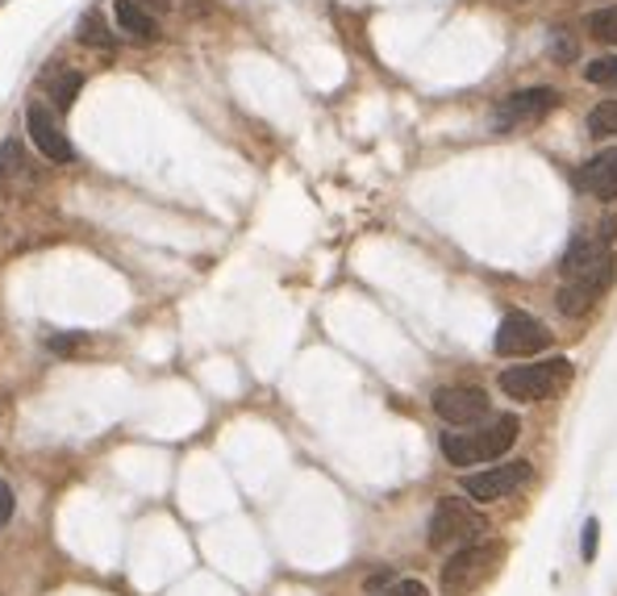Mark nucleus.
I'll list each match as a JSON object with an SVG mask.
<instances>
[{"label": "nucleus", "mask_w": 617, "mask_h": 596, "mask_svg": "<svg viewBox=\"0 0 617 596\" xmlns=\"http://www.w3.org/2000/svg\"><path fill=\"white\" fill-rule=\"evenodd\" d=\"M614 226H605V234H576L572 247L563 255V284H559V313L563 317H584L609 292L617 275V255H614Z\"/></svg>", "instance_id": "obj_1"}, {"label": "nucleus", "mask_w": 617, "mask_h": 596, "mask_svg": "<svg viewBox=\"0 0 617 596\" xmlns=\"http://www.w3.org/2000/svg\"><path fill=\"white\" fill-rule=\"evenodd\" d=\"M517 434H521L517 417L505 413V417H493L489 426H468V430H459V434H442V454L451 459L455 468L493 463V459H501V454L514 447Z\"/></svg>", "instance_id": "obj_2"}, {"label": "nucleus", "mask_w": 617, "mask_h": 596, "mask_svg": "<svg viewBox=\"0 0 617 596\" xmlns=\"http://www.w3.org/2000/svg\"><path fill=\"white\" fill-rule=\"evenodd\" d=\"M505 555V547L501 542H468V547H459L451 559H447V567H442V593L447 596H463L480 588L484 580L493 576V567L501 563Z\"/></svg>", "instance_id": "obj_3"}, {"label": "nucleus", "mask_w": 617, "mask_h": 596, "mask_svg": "<svg viewBox=\"0 0 617 596\" xmlns=\"http://www.w3.org/2000/svg\"><path fill=\"white\" fill-rule=\"evenodd\" d=\"M572 380V363L568 359H542V363H521V368L501 371V392L514 401H542L556 389H563Z\"/></svg>", "instance_id": "obj_4"}, {"label": "nucleus", "mask_w": 617, "mask_h": 596, "mask_svg": "<svg viewBox=\"0 0 617 596\" xmlns=\"http://www.w3.org/2000/svg\"><path fill=\"white\" fill-rule=\"evenodd\" d=\"M484 535V517L475 514L468 501L459 496H442L430 514V547L447 551V547H468Z\"/></svg>", "instance_id": "obj_5"}, {"label": "nucleus", "mask_w": 617, "mask_h": 596, "mask_svg": "<svg viewBox=\"0 0 617 596\" xmlns=\"http://www.w3.org/2000/svg\"><path fill=\"white\" fill-rule=\"evenodd\" d=\"M530 475L535 468L526 463V459H517V463H501V468H484V472L475 475H463V493L472 496V501H505V496H514L517 488H526L530 484Z\"/></svg>", "instance_id": "obj_6"}, {"label": "nucleus", "mask_w": 617, "mask_h": 596, "mask_svg": "<svg viewBox=\"0 0 617 596\" xmlns=\"http://www.w3.org/2000/svg\"><path fill=\"white\" fill-rule=\"evenodd\" d=\"M25 130H30L34 150H42L51 164H76V146H71V138L63 134L59 117H55L42 101L25 104Z\"/></svg>", "instance_id": "obj_7"}, {"label": "nucleus", "mask_w": 617, "mask_h": 596, "mask_svg": "<svg viewBox=\"0 0 617 596\" xmlns=\"http://www.w3.org/2000/svg\"><path fill=\"white\" fill-rule=\"evenodd\" d=\"M551 342V334L547 326L530 317V313H509L501 326H496V355H505V359H526V355H538V350Z\"/></svg>", "instance_id": "obj_8"}, {"label": "nucleus", "mask_w": 617, "mask_h": 596, "mask_svg": "<svg viewBox=\"0 0 617 596\" xmlns=\"http://www.w3.org/2000/svg\"><path fill=\"white\" fill-rule=\"evenodd\" d=\"M559 104L556 88H521L514 97H505L496 109V130H517V125H535L542 122L551 109Z\"/></svg>", "instance_id": "obj_9"}, {"label": "nucleus", "mask_w": 617, "mask_h": 596, "mask_svg": "<svg viewBox=\"0 0 617 596\" xmlns=\"http://www.w3.org/2000/svg\"><path fill=\"white\" fill-rule=\"evenodd\" d=\"M434 413L447 421V426H475L489 417V392L484 389H438L434 392Z\"/></svg>", "instance_id": "obj_10"}, {"label": "nucleus", "mask_w": 617, "mask_h": 596, "mask_svg": "<svg viewBox=\"0 0 617 596\" xmlns=\"http://www.w3.org/2000/svg\"><path fill=\"white\" fill-rule=\"evenodd\" d=\"M580 188L597 201H617V146L601 150L580 167Z\"/></svg>", "instance_id": "obj_11"}, {"label": "nucleus", "mask_w": 617, "mask_h": 596, "mask_svg": "<svg viewBox=\"0 0 617 596\" xmlns=\"http://www.w3.org/2000/svg\"><path fill=\"white\" fill-rule=\"evenodd\" d=\"M113 13H117V25H122L125 34H134V38H143V42L159 38V18L146 13L143 0H117Z\"/></svg>", "instance_id": "obj_12"}, {"label": "nucleus", "mask_w": 617, "mask_h": 596, "mask_svg": "<svg viewBox=\"0 0 617 596\" xmlns=\"http://www.w3.org/2000/svg\"><path fill=\"white\" fill-rule=\"evenodd\" d=\"M588 34L597 42H609V46H617V4H605V9H597V13H588Z\"/></svg>", "instance_id": "obj_13"}, {"label": "nucleus", "mask_w": 617, "mask_h": 596, "mask_svg": "<svg viewBox=\"0 0 617 596\" xmlns=\"http://www.w3.org/2000/svg\"><path fill=\"white\" fill-rule=\"evenodd\" d=\"M588 134L593 138H617V101H601L588 113Z\"/></svg>", "instance_id": "obj_14"}, {"label": "nucleus", "mask_w": 617, "mask_h": 596, "mask_svg": "<svg viewBox=\"0 0 617 596\" xmlns=\"http://www.w3.org/2000/svg\"><path fill=\"white\" fill-rule=\"evenodd\" d=\"M25 176V155H21V143H9L0 146V184H9V180H18Z\"/></svg>", "instance_id": "obj_15"}, {"label": "nucleus", "mask_w": 617, "mask_h": 596, "mask_svg": "<svg viewBox=\"0 0 617 596\" xmlns=\"http://www.w3.org/2000/svg\"><path fill=\"white\" fill-rule=\"evenodd\" d=\"M584 80L601 83V88H617V55H605V59H593L584 67Z\"/></svg>", "instance_id": "obj_16"}, {"label": "nucleus", "mask_w": 617, "mask_h": 596, "mask_svg": "<svg viewBox=\"0 0 617 596\" xmlns=\"http://www.w3.org/2000/svg\"><path fill=\"white\" fill-rule=\"evenodd\" d=\"M80 76H76V71H63V76H55V80H51V97H55V104H59V109H67V104L76 101V92H80Z\"/></svg>", "instance_id": "obj_17"}, {"label": "nucleus", "mask_w": 617, "mask_h": 596, "mask_svg": "<svg viewBox=\"0 0 617 596\" xmlns=\"http://www.w3.org/2000/svg\"><path fill=\"white\" fill-rule=\"evenodd\" d=\"M83 42L88 46H109V34H104V21H97V18H83Z\"/></svg>", "instance_id": "obj_18"}, {"label": "nucleus", "mask_w": 617, "mask_h": 596, "mask_svg": "<svg viewBox=\"0 0 617 596\" xmlns=\"http://www.w3.org/2000/svg\"><path fill=\"white\" fill-rule=\"evenodd\" d=\"M13 509H18V501H13V488H9L4 480H0V526H9Z\"/></svg>", "instance_id": "obj_19"}, {"label": "nucleus", "mask_w": 617, "mask_h": 596, "mask_svg": "<svg viewBox=\"0 0 617 596\" xmlns=\"http://www.w3.org/2000/svg\"><path fill=\"white\" fill-rule=\"evenodd\" d=\"M389 596H426V584H417V580H392Z\"/></svg>", "instance_id": "obj_20"}, {"label": "nucleus", "mask_w": 617, "mask_h": 596, "mask_svg": "<svg viewBox=\"0 0 617 596\" xmlns=\"http://www.w3.org/2000/svg\"><path fill=\"white\" fill-rule=\"evenodd\" d=\"M597 517H588V526H584V559H593L597 555Z\"/></svg>", "instance_id": "obj_21"}, {"label": "nucleus", "mask_w": 617, "mask_h": 596, "mask_svg": "<svg viewBox=\"0 0 617 596\" xmlns=\"http://www.w3.org/2000/svg\"><path fill=\"white\" fill-rule=\"evenodd\" d=\"M556 55H559V59H572V55H576V46H572L568 38H559L556 42Z\"/></svg>", "instance_id": "obj_22"}]
</instances>
